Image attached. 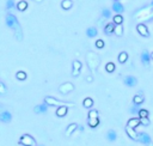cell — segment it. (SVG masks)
<instances>
[{
  "label": "cell",
  "instance_id": "44dd1931",
  "mask_svg": "<svg viewBox=\"0 0 153 146\" xmlns=\"http://www.w3.org/2000/svg\"><path fill=\"white\" fill-rule=\"evenodd\" d=\"M145 101V98L142 95H135L134 97H133V103H135V104H142Z\"/></svg>",
  "mask_w": 153,
  "mask_h": 146
},
{
  "label": "cell",
  "instance_id": "5b68a950",
  "mask_svg": "<svg viewBox=\"0 0 153 146\" xmlns=\"http://www.w3.org/2000/svg\"><path fill=\"white\" fill-rule=\"evenodd\" d=\"M138 141L141 143V144H145V145H151L152 144L151 138H150V135L147 133H146V132H141V133H139Z\"/></svg>",
  "mask_w": 153,
  "mask_h": 146
},
{
  "label": "cell",
  "instance_id": "6da1fadb",
  "mask_svg": "<svg viewBox=\"0 0 153 146\" xmlns=\"http://www.w3.org/2000/svg\"><path fill=\"white\" fill-rule=\"evenodd\" d=\"M6 25L9 28L13 29L16 31V35H17V38L21 40L22 38V32H21V26H19V23L17 21V18L13 16V15H7L6 16Z\"/></svg>",
  "mask_w": 153,
  "mask_h": 146
},
{
  "label": "cell",
  "instance_id": "d6a6232c",
  "mask_svg": "<svg viewBox=\"0 0 153 146\" xmlns=\"http://www.w3.org/2000/svg\"><path fill=\"white\" fill-rule=\"evenodd\" d=\"M114 23L115 24H122L123 23V17L121 15H116L114 17Z\"/></svg>",
  "mask_w": 153,
  "mask_h": 146
},
{
  "label": "cell",
  "instance_id": "4fadbf2b",
  "mask_svg": "<svg viewBox=\"0 0 153 146\" xmlns=\"http://www.w3.org/2000/svg\"><path fill=\"white\" fill-rule=\"evenodd\" d=\"M139 125H140V117H132L127 122V126H129V127L134 128V129L138 127Z\"/></svg>",
  "mask_w": 153,
  "mask_h": 146
},
{
  "label": "cell",
  "instance_id": "ac0fdd59",
  "mask_svg": "<svg viewBox=\"0 0 153 146\" xmlns=\"http://www.w3.org/2000/svg\"><path fill=\"white\" fill-rule=\"evenodd\" d=\"M75 129H78V125H77V123H71L68 127H67V129H66V135H67V137L72 135V133H73V132H74Z\"/></svg>",
  "mask_w": 153,
  "mask_h": 146
},
{
  "label": "cell",
  "instance_id": "3957f363",
  "mask_svg": "<svg viewBox=\"0 0 153 146\" xmlns=\"http://www.w3.org/2000/svg\"><path fill=\"white\" fill-rule=\"evenodd\" d=\"M88 62H89V66H90V68L92 71H95L97 68V66H98V56L95 54V53H89L88 54Z\"/></svg>",
  "mask_w": 153,
  "mask_h": 146
},
{
  "label": "cell",
  "instance_id": "d6986e66",
  "mask_svg": "<svg viewBox=\"0 0 153 146\" xmlns=\"http://www.w3.org/2000/svg\"><path fill=\"white\" fill-rule=\"evenodd\" d=\"M106 139H108L109 141H115L116 139H117V134H116V132L115 131H112L110 129L108 133H106Z\"/></svg>",
  "mask_w": 153,
  "mask_h": 146
},
{
  "label": "cell",
  "instance_id": "4316f807",
  "mask_svg": "<svg viewBox=\"0 0 153 146\" xmlns=\"http://www.w3.org/2000/svg\"><path fill=\"white\" fill-rule=\"evenodd\" d=\"M141 109V104H133V107H130V109H129V111L132 113V114H138L139 113V110Z\"/></svg>",
  "mask_w": 153,
  "mask_h": 146
},
{
  "label": "cell",
  "instance_id": "d590c367",
  "mask_svg": "<svg viewBox=\"0 0 153 146\" xmlns=\"http://www.w3.org/2000/svg\"><path fill=\"white\" fill-rule=\"evenodd\" d=\"M96 47L99 48V49L104 47V41L103 40H98V41H96Z\"/></svg>",
  "mask_w": 153,
  "mask_h": 146
},
{
  "label": "cell",
  "instance_id": "e575fe53",
  "mask_svg": "<svg viewBox=\"0 0 153 146\" xmlns=\"http://www.w3.org/2000/svg\"><path fill=\"white\" fill-rule=\"evenodd\" d=\"M94 117H98V111L96 109H92L89 113V119H94Z\"/></svg>",
  "mask_w": 153,
  "mask_h": 146
},
{
  "label": "cell",
  "instance_id": "b9f144b4",
  "mask_svg": "<svg viewBox=\"0 0 153 146\" xmlns=\"http://www.w3.org/2000/svg\"><path fill=\"white\" fill-rule=\"evenodd\" d=\"M36 1H41V0H36Z\"/></svg>",
  "mask_w": 153,
  "mask_h": 146
},
{
  "label": "cell",
  "instance_id": "484cf974",
  "mask_svg": "<svg viewBox=\"0 0 153 146\" xmlns=\"http://www.w3.org/2000/svg\"><path fill=\"white\" fill-rule=\"evenodd\" d=\"M99 125V120H98V117H94V119H89V126L92 128H95L97 127V126Z\"/></svg>",
  "mask_w": 153,
  "mask_h": 146
},
{
  "label": "cell",
  "instance_id": "836d02e7",
  "mask_svg": "<svg viewBox=\"0 0 153 146\" xmlns=\"http://www.w3.org/2000/svg\"><path fill=\"white\" fill-rule=\"evenodd\" d=\"M102 16H103L104 18H110V17H111L110 10H109V9H104V10L102 11Z\"/></svg>",
  "mask_w": 153,
  "mask_h": 146
},
{
  "label": "cell",
  "instance_id": "ba28073f",
  "mask_svg": "<svg viewBox=\"0 0 153 146\" xmlns=\"http://www.w3.org/2000/svg\"><path fill=\"white\" fill-rule=\"evenodd\" d=\"M140 59H141V62L144 64V66H150V62H151V54H150L147 50H142Z\"/></svg>",
  "mask_w": 153,
  "mask_h": 146
},
{
  "label": "cell",
  "instance_id": "7bdbcfd3",
  "mask_svg": "<svg viewBox=\"0 0 153 146\" xmlns=\"http://www.w3.org/2000/svg\"><path fill=\"white\" fill-rule=\"evenodd\" d=\"M114 1H116V0H114Z\"/></svg>",
  "mask_w": 153,
  "mask_h": 146
},
{
  "label": "cell",
  "instance_id": "8fae6325",
  "mask_svg": "<svg viewBox=\"0 0 153 146\" xmlns=\"http://www.w3.org/2000/svg\"><path fill=\"white\" fill-rule=\"evenodd\" d=\"M47 110H48V104H47V103L36 105V107L34 108V111L36 113V114H44V113L47 111Z\"/></svg>",
  "mask_w": 153,
  "mask_h": 146
},
{
  "label": "cell",
  "instance_id": "7c38bea8",
  "mask_svg": "<svg viewBox=\"0 0 153 146\" xmlns=\"http://www.w3.org/2000/svg\"><path fill=\"white\" fill-rule=\"evenodd\" d=\"M112 10H114L117 15H121V13L124 11V7H123V5L120 3V1H114V4H112Z\"/></svg>",
  "mask_w": 153,
  "mask_h": 146
},
{
  "label": "cell",
  "instance_id": "74e56055",
  "mask_svg": "<svg viewBox=\"0 0 153 146\" xmlns=\"http://www.w3.org/2000/svg\"><path fill=\"white\" fill-rule=\"evenodd\" d=\"M6 92V88L4 86V84L0 83V94H5Z\"/></svg>",
  "mask_w": 153,
  "mask_h": 146
},
{
  "label": "cell",
  "instance_id": "ab89813d",
  "mask_svg": "<svg viewBox=\"0 0 153 146\" xmlns=\"http://www.w3.org/2000/svg\"><path fill=\"white\" fill-rule=\"evenodd\" d=\"M151 60H153V52L151 53Z\"/></svg>",
  "mask_w": 153,
  "mask_h": 146
},
{
  "label": "cell",
  "instance_id": "83f0119b",
  "mask_svg": "<svg viewBox=\"0 0 153 146\" xmlns=\"http://www.w3.org/2000/svg\"><path fill=\"white\" fill-rule=\"evenodd\" d=\"M72 5H73L72 0H63V1L61 3L62 9H65V10H68V9H71V7H72Z\"/></svg>",
  "mask_w": 153,
  "mask_h": 146
},
{
  "label": "cell",
  "instance_id": "30bf717a",
  "mask_svg": "<svg viewBox=\"0 0 153 146\" xmlns=\"http://www.w3.org/2000/svg\"><path fill=\"white\" fill-rule=\"evenodd\" d=\"M126 132H127V134H128V137H129L130 139L138 141V135H139V133H138V132H136L134 128H132V127H129V126H127V127H126Z\"/></svg>",
  "mask_w": 153,
  "mask_h": 146
},
{
  "label": "cell",
  "instance_id": "f1b7e54d",
  "mask_svg": "<svg viewBox=\"0 0 153 146\" xmlns=\"http://www.w3.org/2000/svg\"><path fill=\"white\" fill-rule=\"evenodd\" d=\"M105 70L106 72H109V73H112L115 71V64H112V62H108L105 65Z\"/></svg>",
  "mask_w": 153,
  "mask_h": 146
},
{
  "label": "cell",
  "instance_id": "7a4b0ae2",
  "mask_svg": "<svg viewBox=\"0 0 153 146\" xmlns=\"http://www.w3.org/2000/svg\"><path fill=\"white\" fill-rule=\"evenodd\" d=\"M44 102L48 105H54V107H61V105H67V107H74V104L71 102H62L59 101V99L54 98V97H45Z\"/></svg>",
  "mask_w": 153,
  "mask_h": 146
},
{
  "label": "cell",
  "instance_id": "9c48e42d",
  "mask_svg": "<svg viewBox=\"0 0 153 146\" xmlns=\"http://www.w3.org/2000/svg\"><path fill=\"white\" fill-rule=\"evenodd\" d=\"M124 84L129 86V88H133V86H135L138 84V79L133 76H127L124 78Z\"/></svg>",
  "mask_w": 153,
  "mask_h": 146
},
{
  "label": "cell",
  "instance_id": "52a82bcc",
  "mask_svg": "<svg viewBox=\"0 0 153 146\" xmlns=\"http://www.w3.org/2000/svg\"><path fill=\"white\" fill-rule=\"evenodd\" d=\"M73 90H74V86H73L72 83H65L59 88V91L61 92V94H63V95H67L68 92H71Z\"/></svg>",
  "mask_w": 153,
  "mask_h": 146
},
{
  "label": "cell",
  "instance_id": "4dcf8cb0",
  "mask_svg": "<svg viewBox=\"0 0 153 146\" xmlns=\"http://www.w3.org/2000/svg\"><path fill=\"white\" fill-rule=\"evenodd\" d=\"M138 114H139V117H148L150 113H148V110H146V109H140Z\"/></svg>",
  "mask_w": 153,
  "mask_h": 146
},
{
  "label": "cell",
  "instance_id": "e0dca14e",
  "mask_svg": "<svg viewBox=\"0 0 153 146\" xmlns=\"http://www.w3.org/2000/svg\"><path fill=\"white\" fill-rule=\"evenodd\" d=\"M114 30H115V23H108V24L105 25V28H104V32H105L106 35L112 34Z\"/></svg>",
  "mask_w": 153,
  "mask_h": 146
},
{
  "label": "cell",
  "instance_id": "8992f818",
  "mask_svg": "<svg viewBox=\"0 0 153 146\" xmlns=\"http://www.w3.org/2000/svg\"><path fill=\"white\" fill-rule=\"evenodd\" d=\"M136 30H138V32H139V34H140L141 36H144V37H150V31H148V28L146 26V24L139 23V24L136 25Z\"/></svg>",
  "mask_w": 153,
  "mask_h": 146
},
{
  "label": "cell",
  "instance_id": "5bb4252c",
  "mask_svg": "<svg viewBox=\"0 0 153 146\" xmlns=\"http://www.w3.org/2000/svg\"><path fill=\"white\" fill-rule=\"evenodd\" d=\"M80 68H82V62L80 61H78V60H75V61H73V77H77V76H79V71H80Z\"/></svg>",
  "mask_w": 153,
  "mask_h": 146
},
{
  "label": "cell",
  "instance_id": "1f68e13d",
  "mask_svg": "<svg viewBox=\"0 0 153 146\" xmlns=\"http://www.w3.org/2000/svg\"><path fill=\"white\" fill-rule=\"evenodd\" d=\"M150 119L148 117H140V125L145 126V127H147V126H150Z\"/></svg>",
  "mask_w": 153,
  "mask_h": 146
},
{
  "label": "cell",
  "instance_id": "d4e9b609",
  "mask_svg": "<svg viewBox=\"0 0 153 146\" xmlns=\"http://www.w3.org/2000/svg\"><path fill=\"white\" fill-rule=\"evenodd\" d=\"M83 105L85 108H92V105H94V101H92V98H90V97L85 98L84 102H83Z\"/></svg>",
  "mask_w": 153,
  "mask_h": 146
},
{
  "label": "cell",
  "instance_id": "ffe728a7",
  "mask_svg": "<svg viewBox=\"0 0 153 146\" xmlns=\"http://www.w3.org/2000/svg\"><path fill=\"white\" fill-rule=\"evenodd\" d=\"M115 35L118 36V37H121L123 35V28H122V24H115Z\"/></svg>",
  "mask_w": 153,
  "mask_h": 146
},
{
  "label": "cell",
  "instance_id": "cb8c5ba5",
  "mask_svg": "<svg viewBox=\"0 0 153 146\" xmlns=\"http://www.w3.org/2000/svg\"><path fill=\"white\" fill-rule=\"evenodd\" d=\"M26 7H28V3H26L25 0H21V1L17 4V9L19 11H24V10H26Z\"/></svg>",
  "mask_w": 153,
  "mask_h": 146
},
{
  "label": "cell",
  "instance_id": "f546056e",
  "mask_svg": "<svg viewBox=\"0 0 153 146\" xmlns=\"http://www.w3.org/2000/svg\"><path fill=\"white\" fill-rule=\"evenodd\" d=\"M16 77H17V79H19V80H25L26 79V73L23 72V71H19V72H17Z\"/></svg>",
  "mask_w": 153,
  "mask_h": 146
},
{
  "label": "cell",
  "instance_id": "277c9868",
  "mask_svg": "<svg viewBox=\"0 0 153 146\" xmlns=\"http://www.w3.org/2000/svg\"><path fill=\"white\" fill-rule=\"evenodd\" d=\"M19 144H22L24 146H35L36 141H35V139L32 138L31 135L29 134H23L21 137V139H19Z\"/></svg>",
  "mask_w": 153,
  "mask_h": 146
},
{
  "label": "cell",
  "instance_id": "603a6c76",
  "mask_svg": "<svg viewBox=\"0 0 153 146\" xmlns=\"http://www.w3.org/2000/svg\"><path fill=\"white\" fill-rule=\"evenodd\" d=\"M127 60H128V54H127V53H126V52L120 53V55H118V62L124 64Z\"/></svg>",
  "mask_w": 153,
  "mask_h": 146
},
{
  "label": "cell",
  "instance_id": "7402d4cb",
  "mask_svg": "<svg viewBox=\"0 0 153 146\" xmlns=\"http://www.w3.org/2000/svg\"><path fill=\"white\" fill-rule=\"evenodd\" d=\"M98 34V31L96 28H89L88 30H86V35H88L89 37H96Z\"/></svg>",
  "mask_w": 153,
  "mask_h": 146
},
{
  "label": "cell",
  "instance_id": "2e32d148",
  "mask_svg": "<svg viewBox=\"0 0 153 146\" xmlns=\"http://www.w3.org/2000/svg\"><path fill=\"white\" fill-rule=\"evenodd\" d=\"M11 119H12V115H11V113L10 111H4L0 114V121H3V122H10L11 121Z\"/></svg>",
  "mask_w": 153,
  "mask_h": 146
},
{
  "label": "cell",
  "instance_id": "60d3db41",
  "mask_svg": "<svg viewBox=\"0 0 153 146\" xmlns=\"http://www.w3.org/2000/svg\"><path fill=\"white\" fill-rule=\"evenodd\" d=\"M151 6H152V7H153V3H152V4H151Z\"/></svg>",
  "mask_w": 153,
  "mask_h": 146
},
{
  "label": "cell",
  "instance_id": "f35d334b",
  "mask_svg": "<svg viewBox=\"0 0 153 146\" xmlns=\"http://www.w3.org/2000/svg\"><path fill=\"white\" fill-rule=\"evenodd\" d=\"M78 129L80 131V132H83V131H84V127H83V126H79V127H78Z\"/></svg>",
  "mask_w": 153,
  "mask_h": 146
},
{
  "label": "cell",
  "instance_id": "8d00e7d4",
  "mask_svg": "<svg viewBox=\"0 0 153 146\" xmlns=\"http://www.w3.org/2000/svg\"><path fill=\"white\" fill-rule=\"evenodd\" d=\"M6 7L7 9H13L15 7V1H13V0H7V3H6Z\"/></svg>",
  "mask_w": 153,
  "mask_h": 146
},
{
  "label": "cell",
  "instance_id": "9a60e30c",
  "mask_svg": "<svg viewBox=\"0 0 153 146\" xmlns=\"http://www.w3.org/2000/svg\"><path fill=\"white\" fill-rule=\"evenodd\" d=\"M67 113H68V107L67 105H61V107H57V109H56V115L60 116V117L65 116Z\"/></svg>",
  "mask_w": 153,
  "mask_h": 146
}]
</instances>
